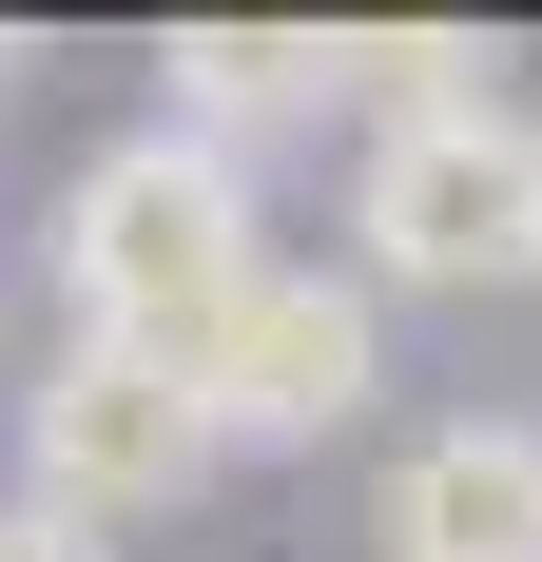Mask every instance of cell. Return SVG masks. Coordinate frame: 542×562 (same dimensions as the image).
Listing matches in <instances>:
<instances>
[{
  "label": "cell",
  "mask_w": 542,
  "mask_h": 562,
  "mask_svg": "<svg viewBox=\"0 0 542 562\" xmlns=\"http://www.w3.org/2000/svg\"><path fill=\"white\" fill-rule=\"evenodd\" d=\"M349 272L369 291H542V116L523 98H445V116H369L349 156Z\"/></svg>",
  "instance_id": "2"
},
{
  "label": "cell",
  "mask_w": 542,
  "mask_h": 562,
  "mask_svg": "<svg viewBox=\"0 0 542 562\" xmlns=\"http://www.w3.org/2000/svg\"><path fill=\"white\" fill-rule=\"evenodd\" d=\"M20 505H58V524H174L194 485H214V407H194V349H116V330H58L39 369H20Z\"/></svg>",
  "instance_id": "3"
},
{
  "label": "cell",
  "mask_w": 542,
  "mask_h": 562,
  "mask_svg": "<svg viewBox=\"0 0 542 562\" xmlns=\"http://www.w3.org/2000/svg\"><path fill=\"white\" fill-rule=\"evenodd\" d=\"M39 272H58V330L194 349V330L233 311V291L271 272V194H252V156H214V136L136 116V136H98V156L58 175V214H39Z\"/></svg>",
  "instance_id": "1"
},
{
  "label": "cell",
  "mask_w": 542,
  "mask_h": 562,
  "mask_svg": "<svg viewBox=\"0 0 542 562\" xmlns=\"http://www.w3.org/2000/svg\"><path fill=\"white\" fill-rule=\"evenodd\" d=\"M0 562H116L98 524H58V505H20V485H0Z\"/></svg>",
  "instance_id": "7"
},
{
  "label": "cell",
  "mask_w": 542,
  "mask_h": 562,
  "mask_svg": "<svg viewBox=\"0 0 542 562\" xmlns=\"http://www.w3.org/2000/svg\"><path fill=\"white\" fill-rule=\"evenodd\" d=\"M369 543L387 562H542V427H523V407L407 427L387 485H369Z\"/></svg>",
  "instance_id": "5"
},
{
  "label": "cell",
  "mask_w": 542,
  "mask_h": 562,
  "mask_svg": "<svg viewBox=\"0 0 542 562\" xmlns=\"http://www.w3.org/2000/svg\"><path fill=\"white\" fill-rule=\"evenodd\" d=\"M194 407H214L233 465H271V447H349V427L387 407V291L349 272V252H271L214 330H194Z\"/></svg>",
  "instance_id": "4"
},
{
  "label": "cell",
  "mask_w": 542,
  "mask_h": 562,
  "mask_svg": "<svg viewBox=\"0 0 542 562\" xmlns=\"http://www.w3.org/2000/svg\"><path fill=\"white\" fill-rule=\"evenodd\" d=\"M0 58H20V40H0Z\"/></svg>",
  "instance_id": "9"
},
{
  "label": "cell",
  "mask_w": 542,
  "mask_h": 562,
  "mask_svg": "<svg viewBox=\"0 0 542 562\" xmlns=\"http://www.w3.org/2000/svg\"><path fill=\"white\" fill-rule=\"evenodd\" d=\"M174 78V136H214V156H252V136H291V116H349V20H174L156 40Z\"/></svg>",
  "instance_id": "6"
},
{
  "label": "cell",
  "mask_w": 542,
  "mask_h": 562,
  "mask_svg": "<svg viewBox=\"0 0 542 562\" xmlns=\"http://www.w3.org/2000/svg\"><path fill=\"white\" fill-rule=\"evenodd\" d=\"M0 349H20V311H0Z\"/></svg>",
  "instance_id": "8"
}]
</instances>
